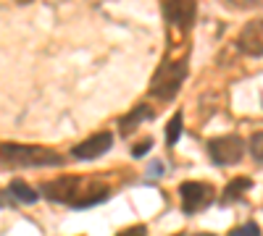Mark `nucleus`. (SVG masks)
<instances>
[{
	"label": "nucleus",
	"mask_w": 263,
	"mask_h": 236,
	"mask_svg": "<svg viewBox=\"0 0 263 236\" xmlns=\"http://www.w3.org/2000/svg\"><path fill=\"white\" fill-rule=\"evenodd\" d=\"M197 236H213V233H197Z\"/></svg>",
	"instance_id": "17"
},
{
	"label": "nucleus",
	"mask_w": 263,
	"mask_h": 236,
	"mask_svg": "<svg viewBox=\"0 0 263 236\" xmlns=\"http://www.w3.org/2000/svg\"><path fill=\"white\" fill-rule=\"evenodd\" d=\"M208 155L218 165H234L245 155V142L239 137H218L208 144Z\"/></svg>",
	"instance_id": "4"
},
{
	"label": "nucleus",
	"mask_w": 263,
	"mask_h": 236,
	"mask_svg": "<svg viewBox=\"0 0 263 236\" xmlns=\"http://www.w3.org/2000/svg\"><path fill=\"white\" fill-rule=\"evenodd\" d=\"M147 118H153V111L147 108V105H140V108H135V113L121 118V132H132L140 121H147Z\"/></svg>",
	"instance_id": "10"
},
{
	"label": "nucleus",
	"mask_w": 263,
	"mask_h": 236,
	"mask_svg": "<svg viewBox=\"0 0 263 236\" xmlns=\"http://www.w3.org/2000/svg\"><path fill=\"white\" fill-rule=\"evenodd\" d=\"M239 50L245 55H263V18H255L239 32Z\"/></svg>",
	"instance_id": "7"
},
{
	"label": "nucleus",
	"mask_w": 263,
	"mask_h": 236,
	"mask_svg": "<svg viewBox=\"0 0 263 236\" xmlns=\"http://www.w3.org/2000/svg\"><path fill=\"white\" fill-rule=\"evenodd\" d=\"M187 76V60H174V63H166V66H161V71L153 76V84L150 90L153 95H156L158 100H171L174 95L179 92L182 81Z\"/></svg>",
	"instance_id": "3"
},
{
	"label": "nucleus",
	"mask_w": 263,
	"mask_h": 236,
	"mask_svg": "<svg viewBox=\"0 0 263 236\" xmlns=\"http://www.w3.org/2000/svg\"><path fill=\"white\" fill-rule=\"evenodd\" d=\"M42 195L55 200V202H66L71 207H90V205L108 200L111 186L103 181H84L77 176H63L58 181H50L42 186Z\"/></svg>",
	"instance_id": "1"
},
{
	"label": "nucleus",
	"mask_w": 263,
	"mask_h": 236,
	"mask_svg": "<svg viewBox=\"0 0 263 236\" xmlns=\"http://www.w3.org/2000/svg\"><path fill=\"white\" fill-rule=\"evenodd\" d=\"M11 195L18 200V202H24V205H32V202H37V191L29 186V184H24V181H11Z\"/></svg>",
	"instance_id": "9"
},
{
	"label": "nucleus",
	"mask_w": 263,
	"mask_h": 236,
	"mask_svg": "<svg viewBox=\"0 0 263 236\" xmlns=\"http://www.w3.org/2000/svg\"><path fill=\"white\" fill-rule=\"evenodd\" d=\"M150 147H153V142L145 139V142H140V144L132 147V155H135V158H145V153H150Z\"/></svg>",
	"instance_id": "15"
},
{
	"label": "nucleus",
	"mask_w": 263,
	"mask_h": 236,
	"mask_svg": "<svg viewBox=\"0 0 263 236\" xmlns=\"http://www.w3.org/2000/svg\"><path fill=\"white\" fill-rule=\"evenodd\" d=\"M0 158L11 165H32V168H42V165H61L63 158L53 149L45 147H32V144H3L0 147Z\"/></svg>",
	"instance_id": "2"
},
{
	"label": "nucleus",
	"mask_w": 263,
	"mask_h": 236,
	"mask_svg": "<svg viewBox=\"0 0 263 236\" xmlns=\"http://www.w3.org/2000/svg\"><path fill=\"white\" fill-rule=\"evenodd\" d=\"M179 195L184 200V212H195V210H200L211 202L213 189L208 184H200V181H184L179 186Z\"/></svg>",
	"instance_id": "5"
},
{
	"label": "nucleus",
	"mask_w": 263,
	"mask_h": 236,
	"mask_svg": "<svg viewBox=\"0 0 263 236\" xmlns=\"http://www.w3.org/2000/svg\"><path fill=\"white\" fill-rule=\"evenodd\" d=\"M166 18L177 27H190L195 18V0H166Z\"/></svg>",
	"instance_id": "8"
},
{
	"label": "nucleus",
	"mask_w": 263,
	"mask_h": 236,
	"mask_svg": "<svg viewBox=\"0 0 263 236\" xmlns=\"http://www.w3.org/2000/svg\"><path fill=\"white\" fill-rule=\"evenodd\" d=\"M147 231H145V226H132V228H126V231H121L119 236H145Z\"/></svg>",
	"instance_id": "16"
},
{
	"label": "nucleus",
	"mask_w": 263,
	"mask_h": 236,
	"mask_svg": "<svg viewBox=\"0 0 263 236\" xmlns=\"http://www.w3.org/2000/svg\"><path fill=\"white\" fill-rule=\"evenodd\" d=\"M250 179H237V181H232L229 186H227V191H224V197L227 200H237L239 197V191H245V189H250Z\"/></svg>",
	"instance_id": "12"
},
{
	"label": "nucleus",
	"mask_w": 263,
	"mask_h": 236,
	"mask_svg": "<svg viewBox=\"0 0 263 236\" xmlns=\"http://www.w3.org/2000/svg\"><path fill=\"white\" fill-rule=\"evenodd\" d=\"M182 137V113H174V118L166 126V144H177Z\"/></svg>",
	"instance_id": "11"
},
{
	"label": "nucleus",
	"mask_w": 263,
	"mask_h": 236,
	"mask_svg": "<svg viewBox=\"0 0 263 236\" xmlns=\"http://www.w3.org/2000/svg\"><path fill=\"white\" fill-rule=\"evenodd\" d=\"M250 153H253V158H255L258 163H263V132L253 134V139H250Z\"/></svg>",
	"instance_id": "13"
},
{
	"label": "nucleus",
	"mask_w": 263,
	"mask_h": 236,
	"mask_svg": "<svg viewBox=\"0 0 263 236\" xmlns=\"http://www.w3.org/2000/svg\"><path fill=\"white\" fill-rule=\"evenodd\" d=\"M111 144H114V137L108 132H100V134H92L90 139H84L82 144H77L71 149V155L79 160H95V158L105 155V149H111Z\"/></svg>",
	"instance_id": "6"
},
{
	"label": "nucleus",
	"mask_w": 263,
	"mask_h": 236,
	"mask_svg": "<svg viewBox=\"0 0 263 236\" xmlns=\"http://www.w3.org/2000/svg\"><path fill=\"white\" fill-rule=\"evenodd\" d=\"M229 236H260V228L255 226V223H245V226H239V228H234Z\"/></svg>",
	"instance_id": "14"
}]
</instances>
